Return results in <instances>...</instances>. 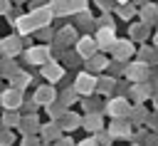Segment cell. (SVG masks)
Masks as SVG:
<instances>
[{
	"label": "cell",
	"mask_w": 158,
	"mask_h": 146,
	"mask_svg": "<svg viewBox=\"0 0 158 146\" xmlns=\"http://www.w3.org/2000/svg\"><path fill=\"white\" fill-rule=\"evenodd\" d=\"M74 92L81 94V97H91V94L96 92V77H94L91 72L77 74V79H74Z\"/></svg>",
	"instance_id": "obj_1"
},
{
	"label": "cell",
	"mask_w": 158,
	"mask_h": 146,
	"mask_svg": "<svg viewBox=\"0 0 158 146\" xmlns=\"http://www.w3.org/2000/svg\"><path fill=\"white\" fill-rule=\"evenodd\" d=\"M27 62L30 64H47L49 62V47L47 45H35V47H30L27 49Z\"/></svg>",
	"instance_id": "obj_2"
},
{
	"label": "cell",
	"mask_w": 158,
	"mask_h": 146,
	"mask_svg": "<svg viewBox=\"0 0 158 146\" xmlns=\"http://www.w3.org/2000/svg\"><path fill=\"white\" fill-rule=\"evenodd\" d=\"M0 101H2V106H5V109L15 111V109H20V104H22V92H20V89H15V87H10V89H5V92H2Z\"/></svg>",
	"instance_id": "obj_3"
},
{
	"label": "cell",
	"mask_w": 158,
	"mask_h": 146,
	"mask_svg": "<svg viewBox=\"0 0 158 146\" xmlns=\"http://www.w3.org/2000/svg\"><path fill=\"white\" fill-rule=\"evenodd\" d=\"M106 111H109L114 119H123L126 114H131V106H128V101H126L123 97H118V99H109Z\"/></svg>",
	"instance_id": "obj_4"
},
{
	"label": "cell",
	"mask_w": 158,
	"mask_h": 146,
	"mask_svg": "<svg viewBox=\"0 0 158 146\" xmlns=\"http://www.w3.org/2000/svg\"><path fill=\"white\" fill-rule=\"evenodd\" d=\"M96 40L94 37H81L79 42H77V54L79 57H84V59H91L94 54H96Z\"/></svg>",
	"instance_id": "obj_5"
},
{
	"label": "cell",
	"mask_w": 158,
	"mask_h": 146,
	"mask_svg": "<svg viewBox=\"0 0 158 146\" xmlns=\"http://www.w3.org/2000/svg\"><path fill=\"white\" fill-rule=\"evenodd\" d=\"M126 74H128V79H133V82H143V79L148 77V64H146V62H133V64L126 67Z\"/></svg>",
	"instance_id": "obj_6"
},
{
	"label": "cell",
	"mask_w": 158,
	"mask_h": 146,
	"mask_svg": "<svg viewBox=\"0 0 158 146\" xmlns=\"http://www.w3.org/2000/svg\"><path fill=\"white\" fill-rule=\"evenodd\" d=\"M20 37H5V40H0V54L2 57H15L17 52H20Z\"/></svg>",
	"instance_id": "obj_7"
},
{
	"label": "cell",
	"mask_w": 158,
	"mask_h": 146,
	"mask_svg": "<svg viewBox=\"0 0 158 146\" xmlns=\"http://www.w3.org/2000/svg\"><path fill=\"white\" fill-rule=\"evenodd\" d=\"M94 40H96L99 49H111V47H114V42H116V37H114V30H111V27H101V30H99V35H96Z\"/></svg>",
	"instance_id": "obj_8"
},
{
	"label": "cell",
	"mask_w": 158,
	"mask_h": 146,
	"mask_svg": "<svg viewBox=\"0 0 158 146\" xmlns=\"http://www.w3.org/2000/svg\"><path fill=\"white\" fill-rule=\"evenodd\" d=\"M54 87H49V84H44V87H40L37 92H35V101L40 104V106H49L52 101H54Z\"/></svg>",
	"instance_id": "obj_9"
},
{
	"label": "cell",
	"mask_w": 158,
	"mask_h": 146,
	"mask_svg": "<svg viewBox=\"0 0 158 146\" xmlns=\"http://www.w3.org/2000/svg\"><path fill=\"white\" fill-rule=\"evenodd\" d=\"M111 49H114L116 59H126V57H131V54H133V45H131L128 40H116Z\"/></svg>",
	"instance_id": "obj_10"
},
{
	"label": "cell",
	"mask_w": 158,
	"mask_h": 146,
	"mask_svg": "<svg viewBox=\"0 0 158 146\" xmlns=\"http://www.w3.org/2000/svg\"><path fill=\"white\" fill-rule=\"evenodd\" d=\"M109 134H111L114 139H116V136H118V139H123V136H131V126H128L123 119H114V121H111V126H109Z\"/></svg>",
	"instance_id": "obj_11"
},
{
	"label": "cell",
	"mask_w": 158,
	"mask_h": 146,
	"mask_svg": "<svg viewBox=\"0 0 158 146\" xmlns=\"http://www.w3.org/2000/svg\"><path fill=\"white\" fill-rule=\"evenodd\" d=\"M20 129H22V134H25V136H30V134H37V131L42 129V124L37 121V116H35V114H30V116H25V119L20 121Z\"/></svg>",
	"instance_id": "obj_12"
},
{
	"label": "cell",
	"mask_w": 158,
	"mask_h": 146,
	"mask_svg": "<svg viewBox=\"0 0 158 146\" xmlns=\"http://www.w3.org/2000/svg\"><path fill=\"white\" fill-rule=\"evenodd\" d=\"M81 126H84L86 131H91V134H99V131L104 129V121H101V116H99V111H96V114H86Z\"/></svg>",
	"instance_id": "obj_13"
},
{
	"label": "cell",
	"mask_w": 158,
	"mask_h": 146,
	"mask_svg": "<svg viewBox=\"0 0 158 146\" xmlns=\"http://www.w3.org/2000/svg\"><path fill=\"white\" fill-rule=\"evenodd\" d=\"M42 74H44L49 82H57V79H62L64 69H62L57 62H47V64H42Z\"/></svg>",
	"instance_id": "obj_14"
},
{
	"label": "cell",
	"mask_w": 158,
	"mask_h": 146,
	"mask_svg": "<svg viewBox=\"0 0 158 146\" xmlns=\"http://www.w3.org/2000/svg\"><path fill=\"white\" fill-rule=\"evenodd\" d=\"M81 124H84V119H79L74 111H64V116L59 119V126L67 129V131H72V129H77V126H81Z\"/></svg>",
	"instance_id": "obj_15"
},
{
	"label": "cell",
	"mask_w": 158,
	"mask_h": 146,
	"mask_svg": "<svg viewBox=\"0 0 158 146\" xmlns=\"http://www.w3.org/2000/svg\"><path fill=\"white\" fill-rule=\"evenodd\" d=\"M59 124H42V129H40V134H42V141H57L59 139Z\"/></svg>",
	"instance_id": "obj_16"
},
{
	"label": "cell",
	"mask_w": 158,
	"mask_h": 146,
	"mask_svg": "<svg viewBox=\"0 0 158 146\" xmlns=\"http://www.w3.org/2000/svg\"><path fill=\"white\" fill-rule=\"evenodd\" d=\"M15 27L20 30V35H30L37 25H35V20H32V15H27V17H17L15 20Z\"/></svg>",
	"instance_id": "obj_17"
},
{
	"label": "cell",
	"mask_w": 158,
	"mask_h": 146,
	"mask_svg": "<svg viewBox=\"0 0 158 146\" xmlns=\"http://www.w3.org/2000/svg\"><path fill=\"white\" fill-rule=\"evenodd\" d=\"M89 62V72L91 74H96V72H104L106 67H109V59L106 57H101V54H94L91 59H86Z\"/></svg>",
	"instance_id": "obj_18"
},
{
	"label": "cell",
	"mask_w": 158,
	"mask_h": 146,
	"mask_svg": "<svg viewBox=\"0 0 158 146\" xmlns=\"http://www.w3.org/2000/svg\"><path fill=\"white\" fill-rule=\"evenodd\" d=\"M10 82H12V87H15V89H20V92H22V89L30 84V74H27V72H17V74H12V77H10Z\"/></svg>",
	"instance_id": "obj_19"
},
{
	"label": "cell",
	"mask_w": 158,
	"mask_h": 146,
	"mask_svg": "<svg viewBox=\"0 0 158 146\" xmlns=\"http://www.w3.org/2000/svg\"><path fill=\"white\" fill-rule=\"evenodd\" d=\"M52 15H54L52 10H35V12H32V20H35V25L44 27V25L49 22V17H52Z\"/></svg>",
	"instance_id": "obj_20"
},
{
	"label": "cell",
	"mask_w": 158,
	"mask_h": 146,
	"mask_svg": "<svg viewBox=\"0 0 158 146\" xmlns=\"http://www.w3.org/2000/svg\"><path fill=\"white\" fill-rule=\"evenodd\" d=\"M114 77H101V79H96V92H101V94H111V89H114Z\"/></svg>",
	"instance_id": "obj_21"
},
{
	"label": "cell",
	"mask_w": 158,
	"mask_h": 146,
	"mask_svg": "<svg viewBox=\"0 0 158 146\" xmlns=\"http://www.w3.org/2000/svg\"><path fill=\"white\" fill-rule=\"evenodd\" d=\"M64 106H67V104H62V101H59V104H57V101H52V104L47 106V111H49V116H52V119H62V116H64V111H67Z\"/></svg>",
	"instance_id": "obj_22"
},
{
	"label": "cell",
	"mask_w": 158,
	"mask_h": 146,
	"mask_svg": "<svg viewBox=\"0 0 158 146\" xmlns=\"http://www.w3.org/2000/svg\"><path fill=\"white\" fill-rule=\"evenodd\" d=\"M20 121H22V119H20V116H17V114H15V111H10V109H7V111H5V116H2V121H0V124H2V126H7V129H10V126H15V124H17V126H20Z\"/></svg>",
	"instance_id": "obj_23"
},
{
	"label": "cell",
	"mask_w": 158,
	"mask_h": 146,
	"mask_svg": "<svg viewBox=\"0 0 158 146\" xmlns=\"http://www.w3.org/2000/svg\"><path fill=\"white\" fill-rule=\"evenodd\" d=\"M2 69H0V74H7V77H12V74H17V67H15V62H12V57H7L2 64H0Z\"/></svg>",
	"instance_id": "obj_24"
},
{
	"label": "cell",
	"mask_w": 158,
	"mask_h": 146,
	"mask_svg": "<svg viewBox=\"0 0 158 146\" xmlns=\"http://www.w3.org/2000/svg\"><path fill=\"white\" fill-rule=\"evenodd\" d=\"M131 94H133V99H146L148 97V87L146 84H136V87H131Z\"/></svg>",
	"instance_id": "obj_25"
},
{
	"label": "cell",
	"mask_w": 158,
	"mask_h": 146,
	"mask_svg": "<svg viewBox=\"0 0 158 146\" xmlns=\"http://www.w3.org/2000/svg\"><path fill=\"white\" fill-rule=\"evenodd\" d=\"M57 40H59V42H69V40H74V30H72V27H67V30H64Z\"/></svg>",
	"instance_id": "obj_26"
},
{
	"label": "cell",
	"mask_w": 158,
	"mask_h": 146,
	"mask_svg": "<svg viewBox=\"0 0 158 146\" xmlns=\"http://www.w3.org/2000/svg\"><path fill=\"white\" fill-rule=\"evenodd\" d=\"M22 146H42V144H40V139H37L35 134H30V136H25V141H22Z\"/></svg>",
	"instance_id": "obj_27"
},
{
	"label": "cell",
	"mask_w": 158,
	"mask_h": 146,
	"mask_svg": "<svg viewBox=\"0 0 158 146\" xmlns=\"http://www.w3.org/2000/svg\"><path fill=\"white\" fill-rule=\"evenodd\" d=\"M10 144H12V134L10 131H2L0 134V146H10Z\"/></svg>",
	"instance_id": "obj_28"
},
{
	"label": "cell",
	"mask_w": 158,
	"mask_h": 146,
	"mask_svg": "<svg viewBox=\"0 0 158 146\" xmlns=\"http://www.w3.org/2000/svg\"><path fill=\"white\" fill-rule=\"evenodd\" d=\"M131 116H133V121H143V119H146V111H143V109H133Z\"/></svg>",
	"instance_id": "obj_29"
},
{
	"label": "cell",
	"mask_w": 158,
	"mask_h": 146,
	"mask_svg": "<svg viewBox=\"0 0 158 146\" xmlns=\"http://www.w3.org/2000/svg\"><path fill=\"white\" fill-rule=\"evenodd\" d=\"M25 109H27L30 114H35V109H37V101H35V99H30V101H25Z\"/></svg>",
	"instance_id": "obj_30"
},
{
	"label": "cell",
	"mask_w": 158,
	"mask_h": 146,
	"mask_svg": "<svg viewBox=\"0 0 158 146\" xmlns=\"http://www.w3.org/2000/svg\"><path fill=\"white\" fill-rule=\"evenodd\" d=\"M77 146H99V144H96V139H84V141L77 144Z\"/></svg>",
	"instance_id": "obj_31"
},
{
	"label": "cell",
	"mask_w": 158,
	"mask_h": 146,
	"mask_svg": "<svg viewBox=\"0 0 158 146\" xmlns=\"http://www.w3.org/2000/svg\"><path fill=\"white\" fill-rule=\"evenodd\" d=\"M57 146H77V144H72L69 139H62V141H57Z\"/></svg>",
	"instance_id": "obj_32"
},
{
	"label": "cell",
	"mask_w": 158,
	"mask_h": 146,
	"mask_svg": "<svg viewBox=\"0 0 158 146\" xmlns=\"http://www.w3.org/2000/svg\"><path fill=\"white\" fill-rule=\"evenodd\" d=\"M156 104H158V94H156Z\"/></svg>",
	"instance_id": "obj_33"
},
{
	"label": "cell",
	"mask_w": 158,
	"mask_h": 146,
	"mask_svg": "<svg viewBox=\"0 0 158 146\" xmlns=\"http://www.w3.org/2000/svg\"><path fill=\"white\" fill-rule=\"evenodd\" d=\"M118 2H126V0H118Z\"/></svg>",
	"instance_id": "obj_34"
},
{
	"label": "cell",
	"mask_w": 158,
	"mask_h": 146,
	"mask_svg": "<svg viewBox=\"0 0 158 146\" xmlns=\"http://www.w3.org/2000/svg\"><path fill=\"white\" fill-rule=\"evenodd\" d=\"M0 106H2V101H0Z\"/></svg>",
	"instance_id": "obj_35"
}]
</instances>
